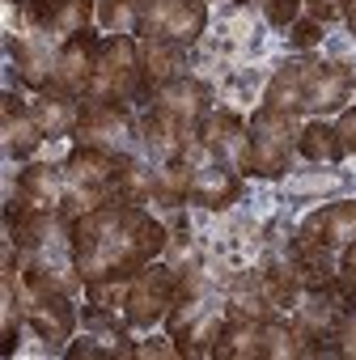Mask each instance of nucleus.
I'll return each instance as SVG.
<instances>
[{
    "label": "nucleus",
    "instance_id": "nucleus-30",
    "mask_svg": "<svg viewBox=\"0 0 356 360\" xmlns=\"http://www.w3.org/2000/svg\"><path fill=\"white\" fill-rule=\"evenodd\" d=\"M343 13H348V26H352V34H356V0H343Z\"/></svg>",
    "mask_w": 356,
    "mask_h": 360
},
{
    "label": "nucleus",
    "instance_id": "nucleus-28",
    "mask_svg": "<svg viewBox=\"0 0 356 360\" xmlns=\"http://www.w3.org/2000/svg\"><path fill=\"white\" fill-rule=\"evenodd\" d=\"M335 131H339L343 153H356V106H352V110H343V119L335 123Z\"/></svg>",
    "mask_w": 356,
    "mask_h": 360
},
{
    "label": "nucleus",
    "instance_id": "nucleus-23",
    "mask_svg": "<svg viewBox=\"0 0 356 360\" xmlns=\"http://www.w3.org/2000/svg\"><path fill=\"white\" fill-rule=\"evenodd\" d=\"M144 5H148V0H102V5H98V22L106 30H115V34H127L132 26H140Z\"/></svg>",
    "mask_w": 356,
    "mask_h": 360
},
{
    "label": "nucleus",
    "instance_id": "nucleus-11",
    "mask_svg": "<svg viewBox=\"0 0 356 360\" xmlns=\"http://www.w3.org/2000/svg\"><path fill=\"white\" fill-rule=\"evenodd\" d=\"M297 238H310V242H318V246H326V250L352 246V242H356V200H343V204H331V208L314 212V217L297 229Z\"/></svg>",
    "mask_w": 356,
    "mask_h": 360
},
{
    "label": "nucleus",
    "instance_id": "nucleus-25",
    "mask_svg": "<svg viewBox=\"0 0 356 360\" xmlns=\"http://www.w3.org/2000/svg\"><path fill=\"white\" fill-rule=\"evenodd\" d=\"M263 18L272 26H293L301 18V0H263Z\"/></svg>",
    "mask_w": 356,
    "mask_h": 360
},
{
    "label": "nucleus",
    "instance_id": "nucleus-27",
    "mask_svg": "<svg viewBox=\"0 0 356 360\" xmlns=\"http://www.w3.org/2000/svg\"><path fill=\"white\" fill-rule=\"evenodd\" d=\"M335 191L339 187V178L335 174H314V178H288V191Z\"/></svg>",
    "mask_w": 356,
    "mask_h": 360
},
{
    "label": "nucleus",
    "instance_id": "nucleus-15",
    "mask_svg": "<svg viewBox=\"0 0 356 360\" xmlns=\"http://www.w3.org/2000/svg\"><path fill=\"white\" fill-rule=\"evenodd\" d=\"M242 195V174L238 169H196L191 174V200L200 208H225Z\"/></svg>",
    "mask_w": 356,
    "mask_h": 360
},
{
    "label": "nucleus",
    "instance_id": "nucleus-32",
    "mask_svg": "<svg viewBox=\"0 0 356 360\" xmlns=\"http://www.w3.org/2000/svg\"><path fill=\"white\" fill-rule=\"evenodd\" d=\"M238 5H250V0H238Z\"/></svg>",
    "mask_w": 356,
    "mask_h": 360
},
{
    "label": "nucleus",
    "instance_id": "nucleus-26",
    "mask_svg": "<svg viewBox=\"0 0 356 360\" xmlns=\"http://www.w3.org/2000/svg\"><path fill=\"white\" fill-rule=\"evenodd\" d=\"M288 30H293V47H314V43L322 39V22H318V18H305V22L297 18Z\"/></svg>",
    "mask_w": 356,
    "mask_h": 360
},
{
    "label": "nucleus",
    "instance_id": "nucleus-12",
    "mask_svg": "<svg viewBox=\"0 0 356 360\" xmlns=\"http://www.w3.org/2000/svg\"><path fill=\"white\" fill-rule=\"evenodd\" d=\"M314 72H318V60H293V64H284V68L272 77V85H267V106H272V110H284V115L305 110Z\"/></svg>",
    "mask_w": 356,
    "mask_h": 360
},
{
    "label": "nucleus",
    "instance_id": "nucleus-24",
    "mask_svg": "<svg viewBox=\"0 0 356 360\" xmlns=\"http://www.w3.org/2000/svg\"><path fill=\"white\" fill-rule=\"evenodd\" d=\"M331 356H356V309H343V318L331 335Z\"/></svg>",
    "mask_w": 356,
    "mask_h": 360
},
{
    "label": "nucleus",
    "instance_id": "nucleus-17",
    "mask_svg": "<svg viewBox=\"0 0 356 360\" xmlns=\"http://www.w3.org/2000/svg\"><path fill=\"white\" fill-rule=\"evenodd\" d=\"M22 195L30 200V204H39V208H51V212H60V204H64V178H60V169L56 165H30V169H22Z\"/></svg>",
    "mask_w": 356,
    "mask_h": 360
},
{
    "label": "nucleus",
    "instance_id": "nucleus-20",
    "mask_svg": "<svg viewBox=\"0 0 356 360\" xmlns=\"http://www.w3.org/2000/svg\"><path fill=\"white\" fill-rule=\"evenodd\" d=\"M30 115L39 119V127H43V136H64V131H72L77 127V106H72V98H60V94H47L43 89V98L30 106Z\"/></svg>",
    "mask_w": 356,
    "mask_h": 360
},
{
    "label": "nucleus",
    "instance_id": "nucleus-1",
    "mask_svg": "<svg viewBox=\"0 0 356 360\" xmlns=\"http://www.w3.org/2000/svg\"><path fill=\"white\" fill-rule=\"evenodd\" d=\"M68 250L85 280H132L165 250V225L140 204H102L68 225Z\"/></svg>",
    "mask_w": 356,
    "mask_h": 360
},
{
    "label": "nucleus",
    "instance_id": "nucleus-31",
    "mask_svg": "<svg viewBox=\"0 0 356 360\" xmlns=\"http://www.w3.org/2000/svg\"><path fill=\"white\" fill-rule=\"evenodd\" d=\"M343 267H348V271H356V242L348 246V259H343Z\"/></svg>",
    "mask_w": 356,
    "mask_h": 360
},
{
    "label": "nucleus",
    "instance_id": "nucleus-10",
    "mask_svg": "<svg viewBox=\"0 0 356 360\" xmlns=\"http://www.w3.org/2000/svg\"><path fill=\"white\" fill-rule=\"evenodd\" d=\"M200 140H204V148H208V153H221L238 174H250V131L242 127V119H238V115H229V110L208 115V123H204Z\"/></svg>",
    "mask_w": 356,
    "mask_h": 360
},
{
    "label": "nucleus",
    "instance_id": "nucleus-19",
    "mask_svg": "<svg viewBox=\"0 0 356 360\" xmlns=\"http://www.w3.org/2000/svg\"><path fill=\"white\" fill-rule=\"evenodd\" d=\"M259 284H263V292H267V301H272L276 309L293 305V297L305 288V284H301V271H297L293 259H276V263H267V267L259 271Z\"/></svg>",
    "mask_w": 356,
    "mask_h": 360
},
{
    "label": "nucleus",
    "instance_id": "nucleus-18",
    "mask_svg": "<svg viewBox=\"0 0 356 360\" xmlns=\"http://www.w3.org/2000/svg\"><path fill=\"white\" fill-rule=\"evenodd\" d=\"M352 94V81L343 68H331V64H318L314 81H310V98H305V110H335L343 106Z\"/></svg>",
    "mask_w": 356,
    "mask_h": 360
},
{
    "label": "nucleus",
    "instance_id": "nucleus-29",
    "mask_svg": "<svg viewBox=\"0 0 356 360\" xmlns=\"http://www.w3.org/2000/svg\"><path fill=\"white\" fill-rule=\"evenodd\" d=\"M305 5H310V13L318 22H331L335 13H343V0H305Z\"/></svg>",
    "mask_w": 356,
    "mask_h": 360
},
{
    "label": "nucleus",
    "instance_id": "nucleus-7",
    "mask_svg": "<svg viewBox=\"0 0 356 360\" xmlns=\"http://www.w3.org/2000/svg\"><path fill=\"white\" fill-rule=\"evenodd\" d=\"M94 60H98V39H94V30H81V34L64 39V47H60V56H56V72H51L47 94L85 98V94H89V81H94Z\"/></svg>",
    "mask_w": 356,
    "mask_h": 360
},
{
    "label": "nucleus",
    "instance_id": "nucleus-8",
    "mask_svg": "<svg viewBox=\"0 0 356 360\" xmlns=\"http://www.w3.org/2000/svg\"><path fill=\"white\" fill-rule=\"evenodd\" d=\"M77 140L89 144V148H106V153H123V144L132 140V119L123 106H98V102H85L81 106V119H77Z\"/></svg>",
    "mask_w": 356,
    "mask_h": 360
},
{
    "label": "nucleus",
    "instance_id": "nucleus-21",
    "mask_svg": "<svg viewBox=\"0 0 356 360\" xmlns=\"http://www.w3.org/2000/svg\"><path fill=\"white\" fill-rule=\"evenodd\" d=\"M212 356H229V360H234V356H255V360H259V322H255V318H234V322L221 330Z\"/></svg>",
    "mask_w": 356,
    "mask_h": 360
},
{
    "label": "nucleus",
    "instance_id": "nucleus-14",
    "mask_svg": "<svg viewBox=\"0 0 356 360\" xmlns=\"http://www.w3.org/2000/svg\"><path fill=\"white\" fill-rule=\"evenodd\" d=\"M153 106L174 115V119H183V123H196L204 115V106H208V89L200 81H191V77H178V81H170V85H161L153 94Z\"/></svg>",
    "mask_w": 356,
    "mask_h": 360
},
{
    "label": "nucleus",
    "instance_id": "nucleus-6",
    "mask_svg": "<svg viewBox=\"0 0 356 360\" xmlns=\"http://www.w3.org/2000/svg\"><path fill=\"white\" fill-rule=\"evenodd\" d=\"M204 0H148L144 18H140V34H161L174 43H196L204 34Z\"/></svg>",
    "mask_w": 356,
    "mask_h": 360
},
{
    "label": "nucleus",
    "instance_id": "nucleus-13",
    "mask_svg": "<svg viewBox=\"0 0 356 360\" xmlns=\"http://www.w3.org/2000/svg\"><path fill=\"white\" fill-rule=\"evenodd\" d=\"M9 51H13V64L22 72L26 85L34 89H47L51 85V72H56V47L47 39H9Z\"/></svg>",
    "mask_w": 356,
    "mask_h": 360
},
{
    "label": "nucleus",
    "instance_id": "nucleus-2",
    "mask_svg": "<svg viewBox=\"0 0 356 360\" xmlns=\"http://www.w3.org/2000/svg\"><path fill=\"white\" fill-rule=\"evenodd\" d=\"M5 280L13 284V297L26 314V322L47 339V343H64L72 335V301H68V288L56 280V271L47 267H26L22 276L18 271H5Z\"/></svg>",
    "mask_w": 356,
    "mask_h": 360
},
{
    "label": "nucleus",
    "instance_id": "nucleus-22",
    "mask_svg": "<svg viewBox=\"0 0 356 360\" xmlns=\"http://www.w3.org/2000/svg\"><path fill=\"white\" fill-rule=\"evenodd\" d=\"M297 153L310 157V161H339L343 157V144H339V131L331 123H310L297 136Z\"/></svg>",
    "mask_w": 356,
    "mask_h": 360
},
{
    "label": "nucleus",
    "instance_id": "nucleus-16",
    "mask_svg": "<svg viewBox=\"0 0 356 360\" xmlns=\"http://www.w3.org/2000/svg\"><path fill=\"white\" fill-rule=\"evenodd\" d=\"M43 140V127L30 110H18V98H5V148L9 157H30Z\"/></svg>",
    "mask_w": 356,
    "mask_h": 360
},
{
    "label": "nucleus",
    "instance_id": "nucleus-9",
    "mask_svg": "<svg viewBox=\"0 0 356 360\" xmlns=\"http://www.w3.org/2000/svg\"><path fill=\"white\" fill-rule=\"evenodd\" d=\"M136 51H140V72H144L148 98H153L161 85L178 81V77H183V68H187V47L174 43V39H161V34H140Z\"/></svg>",
    "mask_w": 356,
    "mask_h": 360
},
{
    "label": "nucleus",
    "instance_id": "nucleus-5",
    "mask_svg": "<svg viewBox=\"0 0 356 360\" xmlns=\"http://www.w3.org/2000/svg\"><path fill=\"white\" fill-rule=\"evenodd\" d=\"M293 140H297V131H293V119L284 110H272V106L255 110V119H250V174H259V178L288 174Z\"/></svg>",
    "mask_w": 356,
    "mask_h": 360
},
{
    "label": "nucleus",
    "instance_id": "nucleus-4",
    "mask_svg": "<svg viewBox=\"0 0 356 360\" xmlns=\"http://www.w3.org/2000/svg\"><path fill=\"white\" fill-rule=\"evenodd\" d=\"M178 280L183 271L174 267H140L127 280V301H123V318L132 326H153L157 318H170V309L178 305Z\"/></svg>",
    "mask_w": 356,
    "mask_h": 360
},
{
    "label": "nucleus",
    "instance_id": "nucleus-3",
    "mask_svg": "<svg viewBox=\"0 0 356 360\" xmlns=\"http://www.w3.org/2000/svg\"><path fill=\"white\" fill-rule=\"evenodd\" d=\"M132 98H148L144 89V72H140V51L127 34L115 39H98V60H94V81L89 94L81 102H98V106H123Z\"/></svg>",
    "mask_w": 356,
    "mask_h": 360
}]
</instances>
